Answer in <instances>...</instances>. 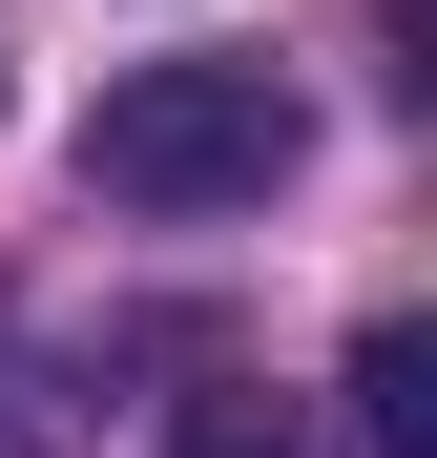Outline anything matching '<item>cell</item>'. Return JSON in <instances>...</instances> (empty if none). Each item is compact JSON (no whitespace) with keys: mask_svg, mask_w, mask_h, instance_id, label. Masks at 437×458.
Listing matches in <instances>:
<instances>
[{"mask_svg":"<svg viewBox=\"0 0 437 458\" xmlns=\"http://www.w3.org/2000/svg\"><path fill=\"white\" fill-rule=\"evenodd\" d=\"M291 167H313V105L271 84V63H230V42H188V63H125V84L84 105V188L105 208H271Z\"/></svg>","mask_w":437,"mask_h":458,"instance_id":"cell-1","label":"cell"},{"mask_svg":"<svg viewBox=\"0 0 437 458\" xmlns=\"http://www.w3.org/2000/svg\"><path fill=\"white\" fill-rule=\"evenodd\" d=\"M354 437H375V458H437V334H416V313L354 334Z\"/></svg>","mask_w":437,"mask_h":458,"instance_id":"cell-2","label":"cell"},{"mask_svg":"<svg viewBox=\"0 0 437 458\" xmlns=\"http://www.w3.org/2000/svg\"><path fill=\"white\" fill-rule=\"evenodd\" d=\"M167 458H313V417H291V396H250V375H230V396H188V437Z\"/></svg>","mask_w":437,"mask_h":458,"instance_id":"cell-3","label":"cell"}]
</instances>
